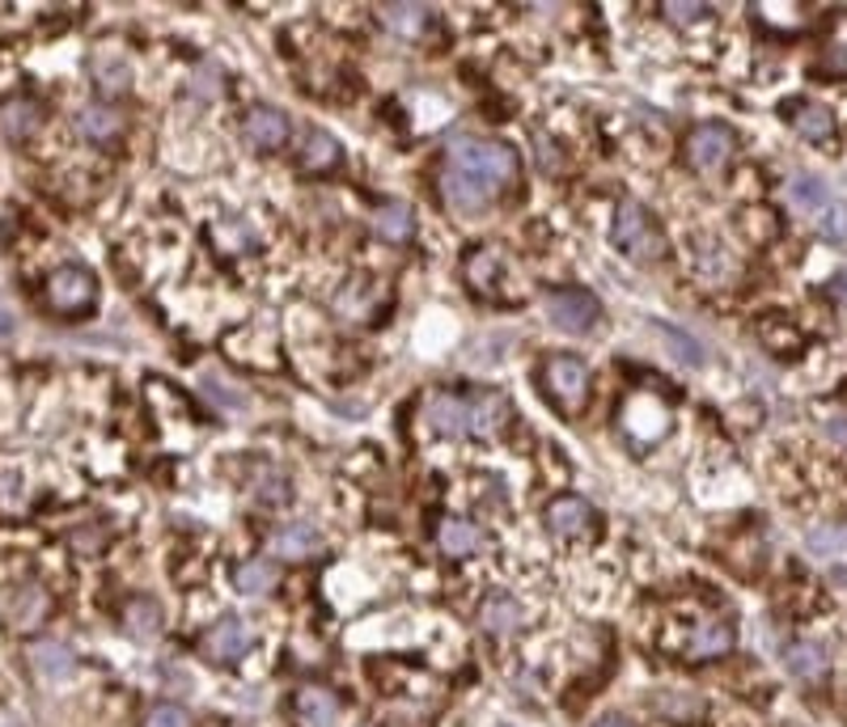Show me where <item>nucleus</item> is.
Masks as SVG:
<instances>
[{"instance_id":"15","label":"nucleus","mask_w":847,"mask_h":727,"mask_svg":"<svg viewBox=\"0 0 847 727\" xmlns=\"http://www.w3.org/2000/svg\"><path fill=\"white\" fill-rule=\"evenodd\" d=\"M297 719L301 727H335L339 724V702L326 690H301L297 697Z\"/></svg>"},{"instance_id":"27","label":"nucleus","mask_w":847,"mask_h":727,"mask_svg":"<svg viewBox=\"0 0 847 727\" xmlns=\"http://www.w3.org/2000/svg\"><path fill=\"white\" fill-rule=\"evenodd\" d=\"M479 541H484L479 538V529L466 525V520H445V525H441V550H445V554H457V559H462V554H475Z\"/></svg>"},{"instance_id":"38","label":"nucleus","mask_w":847,"mask_h":727,"mask_svg":"<svg viewBox=\"0 0 847 727\" xmlns=\"http://www.w3.org/2000/svg\"><path fill=\"white\" fill-rule=\"evenodd\" d=\"M593 727H631V724H627L623 715H606V719H597Z\"/></svg>"},{"instance_id":"11","label":"nucleus","mask_w":847,"mask_h":727,"mask_svg":"<svg viewBox=\"0 0 847 727\" xmlns=\"http://www.w3.org/2000/svg\"><path fill=\"white\" fill-rule=\"evenodd\" d=\"M38 124H43V106L31 102V97H9L0 106V131L9 140H31L34 131H38Z\"/></svg>"},{"instance_id":"6","label":"nucleus","mask_w":847,"mask_h":727,"mask_svg":"<svg viewBox=\"0 0 847 727\" xmlns=\"http://www.w3.org/2000/svg\"><path fill=\"white\" fill-rule=\"evenodd\" d=\"M441 195H445V203H450L454 212H484L491 199H496V190H488L484 183H475L471 174H462L454 165L441 169Z\"/></svg>"},{"instance_id":"39","label":"nucleus","mask_w":847,"mask_h":727,"mask_svg":"<svg viewBox=\"0 0 847 727\" xmlns=\"http://www.w3.org/2000/svg\"><path fill=\"white\" fill-rule=\"evenodd\" d=\"M496 727H513V724H496Z\"/></svg>"},{"instance_id":"22","label":"nucleus","mask_w":847,"mask_h":727,"mask_svg":"<svg viewBox=\"0 0 847 727\" xmlns=\"http://www.w3.org/2000/svg\"><path fill=\"white\" fill-rule=\"evenodd\" d=\"M428 9L424 4H386L382 9V22L391 26L394 34H403V38H420L424 31H428Z\"/></svg>"},{"instance_id":"18","label":"nucleus","mask_w":847,"mask_h":727,"mask_svg":"<svg viewBox=\"0 0 847 727\" xmlns=\"http://www.w3.org/2000/svg\"><path fill=\"white\" fill-rule=\"evenodd\" d=\"M788 203L797 208V212H822L826 203H831V190H826V183L822 178H814V174H797L792 183H788Z\"/></svg>"},{"instance_id":"26","label":"nucleus","mask_w":847,"mask_h":727,"mask_svg":"<svg viewBox=\"0 0 847 727\" xmlns=\"http://www.w3.org/2000/svg\"><path fill=\"white\" fill-rule=\"evenodd\" d=\"M733 647V626L729 622H708L691 638V656H724Z\"/></svg>"},{"instance_id":"4","label":"nucleus","mask_w":847,"mask_h":727,"mask_svg":"<svg viewBox=\"0 0 847 727\" xmlns=\"http://www.w3.org/2000/svg\"><path fill=\"white\" fill-rule=\"evenodd\" d=\"M94 292L98 288H94V275L85 267H60L47 280V305L56 314H81V309L94 305Z\"/></svg>"},{"instance_id":"24","label":"nucleus","mask_w":847,"mask_h":727,"mask_svg":"<svg viewBox=\"0 0 847 727\" xmlns=\"http://www.w3.org/2000/svg\"><path fill=\"white\" fill-rule=\"evenodd\" d=\"M124 622H128V631L136 638H158L162 634V609L149 601V597H140V601H131L124 609Z\"/></svg>"},{"instance_id":"1","label":"nucleus","mask_w":847,"mask_h":727,"mask_svg":"<svg viewBox=\"0 0 847 727\" xmlns=\"http://www.w3.org/2000/svg\"><path fill=\"white\" fill-rule=\"evenodd\" d=\"M450 165L462 169V174H471L475 183H484V187L496 190V195L518 178V157H513V149L491 144V140H471V136L450 144Z\"/></svg>"},{"instance_id":"3","label":"nucleus","mask_w":847,"mask_h":727,"mask_svg":"<svg viewBox=\"0 0 847 727\" xmlns=\"http://www.w3.org/2000/svg\"><path fill=\"white\" fill-rule=\"evenodd\" d=\"M597 314H602V305L589 292H581V288H555L547 296V317L564 335H585L589 326L597 321Z\"/></svg>"},{"instance_id":"17","label":"nucleus","mask_w":847,"mask_h":727,"mask_svg":"<svg viewBox=\"0 0 847 727\" xmlns=\"http://www.w3.org/2000/svg\"><path fill=\"white\" fill-rule=\"evenodd\" d=\"M522 618H525L522 601H513V597H491V601L484 605V613H479V626L488 634H509L522 626Z\"/></svg>"},{"instance_id":"37","label":"nucleus","mask_w":847,"mask_h":727,"mask_svg":"<svg viewBox=\"0 0 847 727\" xmlns=\"http://www.w3.org/2000/svg\"><path fill=\"white\" fill-rule=\"evenodd\" d=\"M13 335H18V321H13V314L0 305V343H9Z\"/></svg>"},{"instance_id":"10","label":"nucleus","mask_w":847,"mask_h":727,"mask_svg":"<svg viewBox=\"0 0 847 727\" xmlns=\"http://www.w3.org/2000/svg\"><path fill=\"white\" fill-rule=\"evenodd\" d=\"M428 423L441 436H462V432H471V402L457 398V394H437L428 402Z\"/></svg>"},{"instance_id":"12","label":"nucleus","mask_w":847,"mask_h":727,"mask_svg":"<svg viewBox=\"0 0 847 727\" xmlns=\"http://www.w3.org/2000/svg\"><path fill=\"white\" fill-rule=\"evenodd\" d=\"M271 546H276V554H285V559H305V554H318V550H323V533H318L314 525L297 520V525L276 529Z\"/></svg>"},{"instance_id":"14","label":"nucleus","mask_w":847,"mask_h":727,"mask_svg":"<svg viewBox=\"0 0 847 727\" xmlns=\"http://www.w3.org/2000/svg\"><path fill=\"white\" fill-rule=\"evenodd\" d=\"M547 525H552L559 538H577V533H585L589 525H593V512H589L585 500H555L547 507Z\"/></svg>"},{"instance_id":"9","label":"nucleus","mask_w":847,"mask_h":727,"mask_svg":"<svg viewBox=\"0 0 847 727\" xmlns=\"http://www.w3.org/2000/svg\"><path fill=\"white\" fill-rule=\"evenodd\" d=\"M246 140L255 149H280L289 140V119L276 110V106H255L246 115Z\"/></svg>"},{"instance_id":"34","label":"nucleus","mask_w":847,"mask_h":727,"mask_svg":"<svg viewBox=\"0 0 847 727\" xmlns=\"http://www.w3.org/2000/svg\"><path fill=\"white\" fill-rule=\"evenodd\" d=\"M661 335H665V339L674 343L678 360H686V364H699V360H704V355H699V343H691V339H686V335H678L674 326H661Z\"/></svg>"},{"instance_id":"8","label":"nucleus","mask_w":847,"mask_h":727,"mask_svg":"<svg viewBox=\"0 0 847 727\" xmlns=\"http://www.w3.org/2000/svg\"><path fill=\"white\" fill-rule=\"evenodd\" d=\"M251 626L246 622H237V618H225V622H217L212 631H208V656L212 660H221V665H233V660H242L246 652H251Z\"/></svg>"},{"instance_id":"29","label":"nucleus","mask_w":847,"mask_h":727,"mask_svg":"<svg viewBox=\"0 0 847 727\" xmlns=\"http://www.w3.org/2000/svg\"><path fill=\"white\" fill-rule=\"evenodd\" d=\"M788 668L797 672V677H822V668H826V652L817 647V643H797V647H788Z\"/></svg>"},{"instance_id":"32","label":"nucleus","mask_w":847,"mask_h":727,"mask_svg":"<svg viewBox=\"0 0 847 727\" xmlns=\"http://www.w3.org/2000/svg\"><path fill=\"white\" fill-rule=\"evenodd\" d=\"M192 90H196L199 97H217L221 94V68H217V63H199L196 77H192Z\"/></svg>"},{"instance_id":"35","label":"nucleus","mask_w":847,"mask_h":727,"mask_svg":"<svg viewBox=\"0 0 847 727\" xmlns=\"http://www.w3.org/2000/svg\"><path fill=\"white\" fill-rule=\"evenodd\" d=\"M665 13H670L678 26H695V22H704V17H708V9H704V4H665Z\"/></svg>"},{"instance_id":"30","label":"nucleus","mask_w":847,"mask_h":727,"mask_svg":"<svg viewBox=\"0 0 847 727\" xmlns=\"http://www.w3.org/2000/svg\"><path fill=\"white\" fill-rule=\"evenodd\" d=\"M817 233L826 242H847V203L844 199H831L822 212H817Z\"/></svg>"},{"instance_id":"5","label":"nucleus","mask_w":847,"mask_h":727,"mask_svg":"<svg viewBox=\"0 0 847 727\" xmlns=\"http://www.w3.org/2000/svg\"><path fill=\"white\" fill-rule=\"evenodd\" d=\"M729 153H733V131H729V127H720V124L695 127V131H691V140H686V157H691L695 169H704V174L720 169V165L729 161Z\"/></svg>"},{"instance_id":"16","label":"nucleus","mask_w":847,"mask_h":727,"mask_svg":"<svg viewBox=\"0 0 847 727\" xmlns=\"http://www.w3.org/2000/svg\"><path fill=\"white\" fill-rule=\"evenodd\" d=\"M77 127H81V136L85 140H115L119 136V110H111V106H102V102H90V106H81V115H77Z\"/></svg>"},{"instance_id":"21","label":"nucleus","mask_w":847,"mask_h":727,"mask_svg":"<svg viewBox=\"0 0 847 727\" xmlns=\"http://www.w3.org/2000/svg\"><path fill=\"white\" fill-rule=\"evenodd\" d=\"M500 423H504V398L500 394H475L471 398V432L475 436H491V432H500Z\"/></svg>"},{"instance_id":"13","label":"nucleus","mask_w":847,"mask_h":727,"mask_svg":"<svg viewBox=\"0 0 847 727\" xmlns=\"http://www.w3.org/2000/svg\"><path fill=\"white\" fill-rule=\"evenodd\" d=\"M31 665L43 681H65V677H72V668H77V656L68 652L65 643H51L47 638V643H34Z\"/></svg>"},{"instance_id":"19","label":"nucleus","mask_w":847,"mask_h":727,"mask_svg":"<svg viewBox=\"0 0 847 727\" xmlns=\"http://www.w3.org/2000/svg\"><path fill=\"white\" fill-rule=\"evenodd\" d=\"M276 579H280V571H276V563H267V559H251V563H242L237 575H233V584H237L242 597H263V593H271Z\"/></svg>"},{"instance_id":"25","label":"nucleus","mask_w":847,"mask_h":727,"mask_svg":"<svg viewBox=\"0 0 847 727\" xmlns=\"http://www.w3.org/2000/svg\"><path fill=\"white\" fill-rule=\"evenodd\" d=\"M94 77H98L102 90L119 94V90H128L131 68H128V60H124L119 51H98V56H94Z\"/></svg>"},{"instance_id":"23","label":"nucleus","mask_w":847,"mask_h":727,"mask_svg":"<svg viewBox=\"0 0 847 727\" xmlns=\"http://www.w3.org/2000/svg\"><path fill=\"white\" fill-rule=\"evenodd\" d=\"M373 228H378V237H382V242H391V246H398V242H407V237L416 233V221H411V208H407V203H386V208L378 212V221H373Z\"/></svg>"},{"instance_id":"33","label":"nucleus","mask_w":847,"mask_h":727,"mask_svg":"<svg viewBox=\"0 0 847 727\" xmlns=\"http://www.w3.org/2000/svg\"><path fill=\"white\" fill-rule=\"evenodd\" d=\"M149 727H192V719H187V711H183V706H170V702H162V706H153V711H149Z\"/></svg>"},{"instance_id":"28","label":"nucleus","mask_w":847,"mask_h":727,"mask_svg":"<svg viewBox=\"0 0 847 727\" xmlns=\"http://www.w3.org/2000/svg\"><path fill=\"white\" fill-rule=\"evenodd\" d=\"M657 711H661L665 719H678V724H695V719L704 715V697L674 690V694H661V697H657Z\"/></svg>"},{"instance_id":"36","label":"nucleus","mask_w":847,"mask_h":727,"mask_svg":"<svg viewBox=\"0 0 847 727\" xmlns=\"http://www.w3.org/2000/svg\"><path fill=\"white\" fill-rule=\"evenodd\" d=\"M826 288H831V296H835V301H839V305L847 309V271L831 275V284H826Z\"/></svg>"},{"instance_id":"31","label":"nucleus","mask_w":847,"mask_h":727,"mask_svg":"<svg viewBox=\"0 0 847 727\" xmlns=\"http://www.w3.org/2000/svg\"><path fill=\"white\" fill-rule=\"evenodd\" d=\"M339 161V144L326 136V131H314L310 140H305V165L310 169H330Z\"/></svg>"},{"instance_id":"20","label":"nucleus","mask_w":847,"mask_h":727,"mask_svg":"<svg viewBox=\"0 0 847 727\" xmlns=\"http://www.w3.org/2000/svg\"><path fill=\"white\" fill-rule=\"evenodd\" d=\"M792 127H797V136H805V140H831L835 136V115L826 110V106H817V102H805V106H797V115H792Z\"/></svg>"},{"instance_id":"2","label":"nucleus","mask_w":847,"mask_h":727,"mask_svg":"<svg viewBox=\"0 0 847 727\" xmlns=\"http://www.w3.org/2000/svg\"><path fill=\"white\" fill-rule=\"evenodd\" d=\"M615 242H619L631 258H640V262H652L657 254L665 250V242H661L657 224L649 221V212H645L640 203H631V199L619 203V212H615Z\"/></svg>"},{"instance_id":"7","label":"nucleus","mask_w":847,"mask_h":727,"mask_svg":"<svg viewBox=\"0 0 847 727\" xmlns=\"http://www.w3.org/2000/svg\"><path fill=\"white\" fill-rule=\"evenodd\" d=\"M547 389L564 407H581V398L589 389V368L581 360H572V355H555L547 364Z\"/></svg>"}]
</instances>
